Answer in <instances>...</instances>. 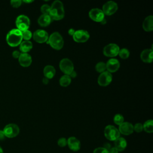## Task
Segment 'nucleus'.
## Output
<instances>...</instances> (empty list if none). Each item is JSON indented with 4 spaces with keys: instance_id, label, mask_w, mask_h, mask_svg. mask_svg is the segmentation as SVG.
Returning a JSON list of instances; mask_svg holds the SVG:
<instances>
[{
    "instance_id": "obj_1",
    "label": "nucleus",
    "mask_w": 153,
    "mask_h": 153,
    "mask_svg": "<svg viewBox=\"0 0 153 153\" xmlns=\"http://www.w3.org/2000/svg\"><path fill=\"white\" fill-rule=\"evenodd\" d=\"M51 19L54 20H59L62 19L65 16V11L62 2L59 0L55 1L50 7L49 13Z\"/></svg>"
},
{
    "instance_id": "obj_2",
    "label": "nucleus",
    "mask_w": 153,
    "mask_h": 153,
    "mask_svg": "<svg viewBox=\"0 0 153 153\" xmlns=\"http://www.w3.org/2000/svg\"><path fill=\"white\" fill-rule=\"evenodd\" d=\"M22 39V32L17 29L10 30L6 36V41L8 44L11 47H16L20 45Z\"/></svg>"
},
{
    "instance_id": "obj_3",
    "label": "nucleus",
    "mask_w": 153,
    "mask_h": 153,
    "mask_svg": "<svg viewBox=\"0 0 153 153\" xmlns=\"http://www.w3.org/2000/svg\"><path fill=\"white\" fill-rule=\"evenodd\" d=\"M47 44H49L50 46L55 50H60L63 46V39L61 35L57 32H53L47 41Z\"/></svg>"
},
{
    "instance_id": "obj_4",
    "label": "nucleus",
    "mask_w": 153,
    "mask_h": 153,
    "mask_svg": "<svg viewBox=\"0 0 153 153\" xmlns=\"http://www.w3.org/2000/svg\"><path fill=\"white\" fill-rule=\"evenodd\" d=\"M104 135L105 137L111 141H114L120 136L118 129L112 125L107 126L104 130Z\"/></svg>"
},
{
    "instance_id": "obj_5",
    "label": "nucleus",
    "mask_w": 153,
    "mask_h": 153,
    "mask_svg": "<svg viewBox=\"0 0 153 153\" xmlns=\"http://www.w3.org/2000/svg\"><path fill=\"white\" fill-rule=\"evenodd\" d=\"M16 25L17 29L21 32L28 30L30 26V20L29 17L25 15H20L16 19Z\"/></svg>"
},
{
    "instance_id": "obj_6",
    "label": "nucleus",
    "mask_w": 153,
    "mask_h": 153,
    "mask_svg": "<svg viewBox=\"0 0 153 153\" xmlns=\"http://www.w3.org/2000/svg\"><path fill=\"white\" fill-rule=\"evenodd\" d=\"M3 131L5 137L8 138H13L19 134L20 129L17 124L10 123L5 126Z\"/></svg>"
},
{
    "instance_id": "obj_7",
    "label": "nucleus",
    "mask_w": 153,
    "mask_h": 153,
    "mask_svg": "<svg viewBox=\"0 0 153 153\" xmlns=\"http://www.w3.org/2000/svg\"><path fill=\"white\" fill-rule=\"evenodd\" d=\"M60 70L65 74L69 75L74 70V65L71 60L65 58L61 60L59 63Z\"/></svg>"
},
{
    "instance_id": "obj_8",
    "label": "nucleus",
    "mask_w": 153,
    "mask_h": 153,
    "mask_svg": "<svg viewBox=\"0 0 153 153\" xmlns=\"http://www.w3.org/2000/svg\"><path fill=\"white\" fill-rule=\"evenodd\" d=\"M119 47L115 44H109L103 48V54L107 57H115L118 54Z\"/></svg>"
},
{
    "instance_id": "obj_9",
    "label": "nucleus",
    "mask_w": 153,
    "mask_h": 153,
    "mask_svg": "<svg viewBox=\"0 0 153 153\" xmlns=\"http://www.w3.org/2000/svg\"><path fill=\"white\" fill-rule=\"evenodd\" d=\"M90 37L88 32L84 30H78L75 32L73 35L74 40L76 42H86Z\"/></svg>"
},
{
    "instance_id": "obj_10",
    "label": "nucleus",
    "mask_w": 153,
    "mask_h": 153,
    "mask_svg": "<svg viewBox=\"0 0 153 153\" xmlns=\"http://www.w3.org/2000/svg\"><path fill=\"white\" fill-rule=\"evenodd\" d=\"M118 9V5L116 2L110 1L106 2L103 6V13L107 16H111L114 14Z\"/></svg>"
},
{
    "instance_id": "obj_11",
    "label": "nucleus",
    "mask_w": 153,
    "mask_h": 153,
    "mask_svg": "<svg viewBox=\"0 0 153 153\" xmlns=\"http://www.w3.org/2000/svg\"><path fill=\"white\" fill-rule=\"evenodd\" d=\"M33 38L36 42L41 44L47 42L48 39V35L45 30L38 29L33 33Z\"/></svg>"
},
{
    "instance_id": "obj_12",
    "label": "nucleus",
    "mask_w": 153,
    "mask_h": 153,
    "mask_svg": "<svg viewBox=\"0 0 153 153\" xmlns=\"http://www.w3.org/2000/svg\"><path fill=\"white\" fill-rule=\"evenodd\" d=\"M90 18L96 22H102L104 20L105 14L102 10L99 8H93L89 11Z\"/></svg>"
},
{
    "instance_id": "obj_13",
    "label": "nucleus",
    "mask_w": 153,
    "mask_h": 153,
    "mask_svg": "<svg viewBox=\"0 0 153 153\" xmlns=\"http://www.w3.org/2000/svg\"><path fill=\"white\" fill-rule=\"evenodd\" d=\"M112 75L108 71H105L100 74L98 78V84L102 87L108 85L112 81Z\"/></svg>"
},
{
    "instance_id": "obj_14",
    "label": "nucleus",
    "mask_w": 153,
    "mask_h": 153,
    "mask_svg": "<svg viewBox=\"0 0 153 153\" xmlns=\"http://www.w3.org/2000/svg\"><path fill=\"white\" fill-rule=\"evenodd\" d=\"M118 130L120 133L124 135H129L131 134L134 131L133 126L130 123L123 122L119 126Z\"/></svg>"
},
{
    "instance_id": "obj_15",
    "label": "nucleus",
    "mask_w": 153,
    "mask_h": 153,
    "mask_svg": "<svg viewBox=\"0 0 153 153\" xmlns=\"http://www.w3.org/2000/svg\"><path fill=\"white\" fill-rule=\"evenodd\" d=\"M67 144L71 151L74 152L78 151L81 148L80 141L75 137L72 136L68 138L67 140Z\"/></svg>"
},
{
    "instance_id": "obj_16",
    "label": "nucleus",
    "mask_w": 153,
    "mask_h": 153,
    "mask_svg": "<svg viewBox=\"0 0 153 153\" xmlns=\"http://www.w3.org/2000/svg\"><path fill=\"white\" fill-rule=\"evenodd\" d=\"M120 66L119 61L116 59H111L106 63V68L109 73L115 72Z\"/></svg>"
},
{
    "instance_id": "obj_17",
    "label": "nucleus",
    "mask_w": 153,
    "mask_h": 153,
    "mask_svg": "<svg viewBox=\"0 0 153 153\" xmlns=\"http://www.w3.org/2000/svg\"><path fill=\"white\" fill-rule=\"evenodd\" d=\"M19 62L20 65L23 67H27L32 63V57L30 54L27 53H22L19 57Z\"/></svg>"
},
{
    "instance_id": "obj_18",
    "label": "nucleus",
    "mask_w": 153,
    "mask_h": 153,
    "mask_svg": "<svg viewBox=\"0 0 153 153\" xmlns=\"http://www.w3.org/2000/svg\"><path fill=\"white\" fill-rule=\"evenodd\" d=\"M140 58L143 62L151 63L153 60V51L152 49H146L140 54Z\"/></svg>"
},
{
    "instance_id": "obj_19",
    "label": "nucleus",
    "mask_w": 153,
    "mask_h": 153,
    "mask_svg": "<svg viewBox=\"0 0 153 153\" xmlns=\"http://www.w3.org/2000/svg\"><path fill=\"white\" fill-rule=\"evenodd\" d=\"M115 148L119 151H124L127 146L126 140L121 137H119L116 140H114Z\"/></svg>"
},
{
    "instance_id": "obj_20",
    "label": "nucleus",
    "mask_w": 153,
    "mask_h": 153,
    "mask_svg": "<svg viewBox=\"0 0 153 153\" xmlns=\"http://www.w3.org/2000/svg\"><path fill=\"white\" fill-rule=\"evenodd\" d=\"M143 29L146 32H150L153 30V16H149L145 18L142 24Z\"/></svg>"
},
{
    "instance_id": "obj_21",
    "label": "nucleus",
    "mask_w": 153,
    "mask_h": 153,
    "mask_svg": "<svg viewBox=\"0 0 153 153\" xmlns=\"http://www.w3.org/2000/svg\"><path fill=\"white\" fill-rule=\"evenodd\" d=\"M51 21L52 19L48 14H42L38 19V24L42 27H46L48 26Z\"/></svg>"
},
{
    "instance_id": "obj_22",
    "label": "nucleus",
    "mask_w": 153,
    "mask_h": 153,
    "mask_svg": "<svg viewBox=\"0 0 153 153\" xmlns=\"http://www.w3.org/2000/svg\"><path fill=\"white\" fill-rule=\"evenodd\" d=\"M44 75L45 78L49 79H51L54 77L56 74V70L53 66L47 65L44 68Z\"/></svg>"
},
{
    "instance_id": "obj_23",
    "label": "nucleus",
    "mask_w": 153,
    "mask_h": 153,
    "mask_svg": "<svg viewBox=\"0 0 153 153\" xmlns=\"http://www.w3.org/2000/svg\"><path fill=\"white\" fill-rule=\"evenodd\" d=\"M33 45L32 42L29 41H22L20 44V50L22 53H27L32 48Z\"/></svg>"
},
{
    "instance_id": "obj_24",
    "label": "nucleus",
    "mask_w": 153,
    "mask_h": 153,
    "mask_svg": "<svg viewBox=\"0 0 153 153\" xmlns=\"http://www.w3.org/2000/svg\"><path fill=\"white\" fill-rule=\"evenodd\" d=\"M59 82H60V84L61 86L67 87L71 82V78L68 75H65L60 78Z\"/></svg>"
},
{
    "instance_id": "obj_25",
    "label": "nucleus",
    "mask_w": 153,
    "mask_h": 153,
    "mask_svg": "<svg viewBox=\"0 0 153 153\" xmlns=\"http://www.w3.org/2000/svg\"><path fill=\"white\" fill-rule=\"evenodd\" d=\"M143 129L146 133H152L153 132V121L152 120H147L145 122L143 126Z\"/></svg>"
},
{
    "instance_id": "obj_26",
    "label": "nucleus",
    "mask_w": 153,
    "mask_h": 153,
    "mask_svg": "<svg viewBox=\"0 0 153 153\" xmlns=\"http://www.w3.org/2000/svg\"><path fill=\"white\" fill-rule=\"evenodd\" d=\"M96 70L100 73H102L103 72H105L106 68V63H105L103 62H98L96 65Z\"/></svg>"
},
{
    "instance_id": "obj_27",
    "label": "nucleus",
    "mask_w": 153,
    "mask_h": 153,
    "mask_svg": "<svg viewBox=\"0 0 153 153\" xmlns=\"http://www.w3.org/2000/svg\"><path fill=\"white\" fill-rule=\"evenodd\" d=\"M118 54L121 59H126L128 57V56L130 55V52L127 48H122V49L120 50Z\"/></svg>"
},
{
    "instance_id": "obj_28",
    "label": "nucleus",
    "mask_w": 153,
    "mask_h": 153,
    "mask_svg": "<svg viewBox=\"0 0 153 153\" xmlns=\"http://www.w3.org/2000/svg\"><path fill=\"white\" fill-rule=\"evenodd\" d=\"M114 122L117 125L120 126L124 122V117L121 114H116L114 117Z\"/></svg>"
},
{
    "instance_id": "obj_29",
    "label": "nucleus",
    "mask_w": 153,
    "mask_h": 153,
    "mask_svg": "<svg viewBox=\"0 0 153 153\" xmlns=\"http://www.w3.org/2000/svg\"><path fill=\"white\" fill-rule=\"evenodd\" d=\"M22 38L25 39V41H29L32 36V32L29 30H26L22 32Z\"/></svg>"
},
{
    "instance_id": "obj_30",
    "label": "nucleus",
    "mask_w": 153,
    "mask_h": 153,
    "mask_svg": "<svg viewBox=\"0 0 153 153\" xmlns=\"http://www.w3.org/2000/svg\"><path fill=\"white\" fill-rule=\"evenodd\" d=\"M50 11V7L47 4H44L41 6V11L42 12V14H48Z\"/></svg>"
},
{
    "instance_id": "obj_31",
    "label": "nucleus",
    "mask_w": 153,
    "mask_h": 153,
    "mask_svg": "<svg viewBox=\"0 0 153 153\" xmlns=\"http://www.w3.org/2000/svg\"><path fill=\"white\" fill-rule=\"evenodd\" d=\"M57 144L60 147H65L67 145V140L65 137L60 138L57 141Z\"/></svg>"
},
{
    "instance_id": "obj_32",
    "label": "nucleus",
    "mask_w": 153,
    "mask_h": 153,
    "mask_svg": "<svg viewBox=\"0 0 153 153\" xmlns=\"http://www.w3.org/2000/svg\"><path fill=\"white\" fill-rule=\"evenodd\" d=\"M133 130L137 133H140L143 130V125L141 123H136L133 126Z\"/></svg>"
},
{
    "instance_id": "obj_33",
    "label": "nucleus",
    "mask_w": 153,
    "mask_h": 153,
    "mask_svg": "<svg viewBox=\"0 0 153 153\" xmlns=\"http://www.w3.org/2000/svg\"><path fill=\"white\" fill-rule=\"evenodd\" d=\"M93 153H109V152L103 147H99L94 149Z\"/></svg>"
},
{
    "instance_id": "obj_34",
    "label": "nucleus",
    "mask_w": 153,
    "mask_h": 153,
    "mask_svg": "<svg viewBox=\"0 0 153 153\" xmlns=\"http://www.w3.org/2000/svg\"><path fill=\"white\" fill-rule=\"evenodd\" d=\"M10 3L13 7L17 8L21 5L22 1L21 0H11L10 1Z\"/></svg>"
},
{
    "instance_id": "obj_35",
    "label": "nucleus",
    "mask_w": 153,
    "mask_h": 153,
    "mask_svg": "<svg viewBox=\"0 0 153 153\" xmlns=\"http://www.w3.org/2000/svg\"><path fill=\"white\" fill-rule=\"evenodd\" d=\"M12 55H13V57L14 58H15V59L18 58V59H19V56H20V51H19L18 50H14V51L13 52Z\"/></svg>"
},
{
    "instance_id": "obj_36",
    "label": "nucleus",
    "mask_w": 153,
    "mask_h": 153,
    "mask_svg": "<svg viewBox=\"0 0 153 153\" xmlns=\"http://www.w3.org/2000/svg\"><path fill=\"white\" fill-rule=\"evenodd\" d=\"M109 153H118V151L115 148V147H111L109 151H108Z\"/></svg>"
},
{
    "instance_id": "obj_37",
    "label": "nucleus",
    "mask_w": 153,
    "mask_h": 153,
    "mask_svg": "<svg viewBox=\"0 0 153 153\" xmlns=\"http://www.w3.org/2000/svg\"><path fill=\"white\" fill-rule=\"evenodd\" d=\"M103 148H105L106 149H107L108 151H109V149L111 148V145H110L109 143H105V144H104V146H103Z\"/></svg>"
},
{
    "instance_id": "obj_38",
    "label": "nucleus",
    "mask_w": 153,
    "mask_h": 153,
    "mask_svg": "<svg viewBox=\"0 0 153 153\" xmlns=\"http://www.w3.org/2000/svg\"><path fill=\"white\" fill-rule=\"evenodd\" d=\"M5 134L3 130H0V140H3L5 138Z\"/></svg>"
},
{
    "instance_id": "obj_39",
    "label": "nucleus",
    "mask_w": 153,
    "mask_h": 153,
    "mask_svg": "<svg viewBox=\"0 0 153 153\" xmlns=\"http://www.w3.org/2000/svg\"><path fill=\"white\" fill-rule=\"evenodd\" d=\"M75 32V30L74 29L71 28V29H70L68 30V33H69L70 35H72V36H73V35L74 34Z\"/></svg>"
},
{
    "instance_id": "obj_40",
    "label": "nucleus",
    "mask_w": 153,
    "mask_h": 153,
    "mask_svg": "<svg viewBox=\"0 0 153 153\" xmlns=\"http://www.w3.org/2000/svg\"><path fill=\"white\" fill-rule=\"evenodd\" d=\"M71 78H75L76 76V73L75 71H73L69 75Z\"/></svg>"
},
{
    "instance_id": "obj_41",
    "label": "nucleus",
    "mask_w": 153,
    "mask_h": 153,
    "mask_svg": "<svg viewBox=\"0 0 153 153\" xmlns=\"http://www.w3.org/2000/svg\"><path fill=\"white\" fill-rule=\"evenodd\" d=\"M42 82H43L44 84H48V79L45 77V78H43V79H42Z\"/></svg>"
},
{
    "instance_id": "obj_42",
    "label": "nucleus",
    "mask_w": 153,
    "mask_h": 153,
    "mask_svg": "<svg viewBox=\"0 0 153 153\" xmlns=\"http://www.w3.org/2000/svg\"><path fill=\"white\" fill-rule=\"evenodd\" d=\"M23 2H26V3H30V2H32L33 1H25V0H24Z\"/></svg>"
},
{
    "instance_id": "obj_43",
    "label": "nucleus",
    "mask_w": 153,
    "mask_h": 153,
    "mask_svg": "<svg viewBox=\"0 0 153 153\" xmlns=\"http://www.w3.org/2000/svg\"><path fill=\"white\" fill-rule=\"evenodd\" d=\"M0 153H4L3 149H2V148L1 146H0Z\"/></svg>"
}]
</instances>
